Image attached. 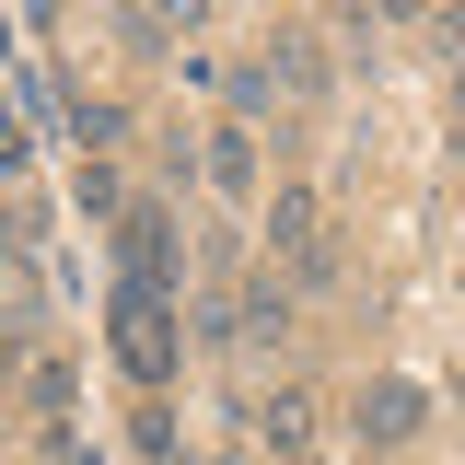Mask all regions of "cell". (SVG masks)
<instances>
[{"label":"cell","mask_w":465,"mask_h":465,"mask_svg":"<svg viewBox=\"0 0 465 465\" xmlns=\"http://www.w3.org/2000/svg\"><path fill=\"white\" fill-rule=\"evenodd\" d=\"M174 314H186L174 291H116V361H128L140 384H163V372H174Z\"/></svg>","instance_id":"1"},{"label":"cell","mask_w":465,"mask_h":465,"mask_svg":"<svg viewBox=\"0 0 465 465\" xmlns=\"http://www.w3.org/2000/svg\"><path fill=\"white\" fill-rule=\"evenodd\" d=\"M349 430H361L372 454L419 442V430H430V384H419V372H372V384H361V407H349Z\"/></svg>","instance_id":"2"},{"label":"cell","mask_w":465,"mask_h":465,"mask_svg":"<svg viewBox=\"0 0 465 465\" xmlns=\"http://www.w3.org/2000/svg\"><path fill=\"white\" fill-rule=\"evenodd\" d=\"M116 268H128V291H174V210L163 198L116 210Z\"/></svg>","instance_id":"3"},{"label":"cell","mask_w":465,"mask_h":465,"mask_svg":"<svg viewBox=\"0 0 465 465\" xmlns=\"http://www.w3.org/2000/svg\"><path fill=\"white\" fill-rule=\"evenodd\" d=\"M256 70H268V94H280V105H314V94H326V47H314L302 24H280Z\"/></svg>","instance_id":"4"},{"label":"cell","mask_w":465,"mask_h":465,"mask_svg":"<svg viewBox=\"0 0 465 465\" xmlns=\"http://www.w3.org/2000/svg\"><path fill=\"white\" fill-rule=\"evenodd\" d=\"M256 174H268V152H256V128H244V116L198 140V186H222V198H256Z\"/></svg>","instance_id":"5"},{"label":"cell","mask_w":465,"mask_h":465,"mask_svg":"<svg viewBox=\"0 0 465 465\" xmlns=\"http://www.w3.org/2000/svg\"><path fill=\"white\" fill-rule=\"evenodd\" d=\"M244 430H256L268 454H302V442H314V396H291V384H280V396L244 407Z\"/></svg>","instance_id":"6"},{"label":"cell","mask_w":465,"mask_h":465,"mask_svg":"<svg viewBox=\"0 0 465 465\" xmlns=\"http://www.w3.org/2000/svg\"><path fill=\"white\" fill-rule=\"evenodd\" d=\"M280 326H291V291L280 280H244V291H232V338H280Z\"/></svg>","instance_id":"7"},{"label":"cell","mask_w":465,"mask_h":465,"mask_svg":"<svg viewBox=\"0 0 465 465\" xmlns=\"http://www.w3.org/2000/svg\"><path fill=\"white\" fill-rule=\"evenodd\" d=\"M128 442H140L152 465H186V430H174V407H163V396H140V419H128Z\"/></svg>","instance_id":"8"},{"label":"cell","mask_w":465,"mask_h":465,"mask_svg":"<svg viewBox=\"0 0 465 465\" xmlns=\"http://www.w3.org/2000/svg\"><path fill=\"white\" fill-rule=\"evenodd\" d=\"M256 232H268V244L291 256V244L314 232V186H268V222H256Z\"/></svg>","instance_id":"9"},{"label":"cell","mask_w":465,"mask_h":465,"mask_svg":"<svg viewBox=\"0 0 465 465\" xmlns=\"http://www.w3.org/2000/svg\"><path fill=\"white\" fill-rule=\"evenodd\" d=\"M12 384H24L35 407H47V419H70V407H82V384H70V361H24Z\"/></svg>","instance_id":"10"},{"label":"cell","mask_w":465,"mask_h":465,"mask_svg":"<svg viewBox=\"0 0 465 465\" xmlns=\"http://www.w3.org/2000/svg\"><path fill=\"white\" fill-rule=\"evenodd\" d=\"M70 128H82L94 152H116V140H128V105H116V94H82V105H70Z\"/></svg>","instance_id":"11"},{"label":"cell","mask_w":465,"mask_h":465,"mask_svg":"<svg viewBox=\"0 0 465 465\" xmlns=\"http://www.w3.org/2000/svg\"><path fill=\"white\" fill-rule=\"evenodd\" d=\"M82 210H94V222H116V210H128V174H116L105 152H94V163H82Z\"/></svg>","instance_id":"12"},{"label":"cell","mask_w":465,"mask_h":465,"mask_svg":"<svg viewBox=\"0 0 465 465\" xmlns=\"http://www.w3.org/2000/svg\"><path fill=\"white\" fill-rule=\"evenodd\" d=\"M291 280H302V291H338V244L302 232V244H291Z\"/></svg>","instance_id":"13"},{"label":"cell","mask_w":465,"mask_h":465,"mask_svg":"<svg viewBox=\"0 0 465 465\" xmlns=\"http://www.w3.org/2000/svg\"><path fill=\"white\" fill-rule=\"evenodd\" d=\"M35 163V128H24V105H12V94H0V174H24Z\"/></svg>","instance_id":"14"},{"label":"cell","mask_w":465,"mask_h":465,"mask_svg":"<svg viewBox=\"0 0 465 465\" xmlns=\"http://www.w3.org/2000/svg\"><path fill=\"white\" fill-rule=\"evenodd\" d=\"M47 465H94V442H82L70 419H47Z\"/></svg>","instance_id":"15"},{"label":"cell","mask_w":465,"mask_h":465,"mask_svg":"<svg viewBox=\"0 0 465 465\" xmlns=\"http://www.w3.org/2000/svg\"><path fill=\"white\" fill-rule=\"evenodd\" d=\"M24 372V314H0V384Z\"/></svg>","instance_id":"16"},{"label":"cell","mask_w":465,"mask_h":465,"mask_svg":"<svg viewBox=\"0 0 465 465\" xmlns=\"http://www.w3.org/2000/svg\"><path fill=\"white\" fill-rule=\"evenodd\" d=\"M372 12H384V24H419V12H430V0H372Z\"/></svg>","instance_id":"17"},{"label":"cell","mask_w":465,"mask_h":465,"mask_svg":"<svg viewBox=\"0 0 465 465\" xmlns=\"http://www.w3.org/2000/svg\"><path fill=\"white\" fill-rule=\"evenodd\" d=\"M0 58H12V24H0Z\"/></svg>","instance_id":"18"},{"label":"cell","mask_w":465,"mask_h":465,"mask_svg":"<svg viewBox=\"0 0 465 465\" xmlns=\"http://www.w3.org/2000/svg\"><path fill=\"white\" fill-rule=\"evenodd\" d=\"M314 12H338V0H314Z\"/></svg>","instance_id":"19"}]
</instances>
